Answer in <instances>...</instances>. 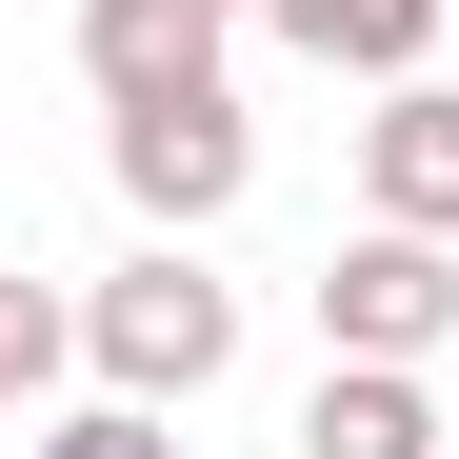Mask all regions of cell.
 <instances>
[{"label": "cell", "mask_w": 459, "mask_h": 459, "mask_svg": "<svg viewBox=\"0 0 459 459\" xmlns=\"http://www.w3.org/2000/svg\"><path fill=\"white\" fill-rule=\"evenodd\" d=\"M81 359L120 400H200V379H240V280H200V240H140L81 299Z\"/></svg>", "instance_id": "6da1fadb"}, {"label": "cell", "mask_w": 459, "mask_h": 459, "mask_svg": "<svg viewBox=\"0 0 459 459\" xmlns=\"http://www.w3.org/2000/svg\"><path fill=\"white\" fill-rule=\"evenodd\" d=\"M459 340V240L439 220H359L320 260V359H439Z\"/></svg>", "instance_id": "7a4b0ae2"}, {"label": "cell", "mask_w": 459, "mask_h": 459, "mask_svg": "<svg viewBox=\"0 0 459 459\" xmlns=\"http://www.w3.org/2000/svg\"><path fill=\"white\" fill-rule=\"evenodd\" d=\"M240 180H260V140H240V100H220V81H180V100H120V200L160 220V240L240 220Z\"/></svg>", "instance_id": "3957f363"}, {"label": "cell", "mask_w": 459, "mask_h": 459, "mask_svg": "<svg viewBox=\"0 0 459 459\" xmlns=\"http://www.w3.org/2000/svg\"><path fill=\"white\" fill-rule=\"evenodd\" d=\"M220 40H240V0H81V81H100V120L220 81Z\"/></svg>", "instance_id": "277c9868"}, {"label": "cell", "mask_w": 459, "mask_h": 459, "mask_svg": "<svg viewBox=\"0 0 459 459\" xmlns=\"http://www.w3.org/2000/svg\"><path fill=\"white\" fill-rule=\"evenodd\" d=\"M359 200L459 240V81H379V120H359Z\"/></svg>", "instance_id": "5b68a950"}, {"label": "cell", "mask_w": 459, "mask_h": 459, "mask_svg": "<svg viewBox=\"0 0 459 459\" xmlns=\"http://www.w3.org/2000/svg\"><path fill=\"white\" fill-rule=\"evenodd\" d=\"M299 459H459L420 359H320V400H299Z\"/></svg>", "instance_id": "8992f818"}, {"label": "cell", "mask_w": 459, "mask_h": 459, "mask_svg": "<svg viewBox=\"0 0 459 459\" xmlns=\"http://www.w3.org/2000/svg\"><path fill=\"white\" fill-rule=\"evenodd\" d=\"M260 21H280L299 60H340V81H420V40L459 21V0H260Z\"/></svg>", "instance_id": "52a82bcc"}, {"label": "cell", "mask_w": 459, "mask_h": 459, "mask_svg": "<svg viewBox=\"0 0 459 459\" xmlns=\"http://www.w3.org/2000/svg\"><path fill=\"white\" fill-rule=\"evenodd\" d=\"M60 359H81V299L0 260V420H40V379H60Z\"/></svg>", "instance_id": "ba28073f"}, {"label": "cell", "mask_w": 459, "mask_h": 459, "mask_svg": "<svg viewBox=\"0 0 459 459\" xmlns=\"http://www.w3.org/2000/svg\"><path fill=\"white\" fill-rule=\"evenodd\" d=\"M21 459H180V400H120V379H100V400H81V420H40Z\"/></svg>", "instance_id": "9c48e42d"}, {"label": "cell", "mask_w": 459, "mask_h": 459, "mask_svg": "<svg viewBox=\"0 0 459 459\" xmlns=\"http://www.w3.org/2000/svg\"><path fill=\"white\" fill-rule=\"evenodd\" d=\"M240 21H260V0H240Z\"/></svg>", "instance_id": "30bf717a"}]
</instances>
